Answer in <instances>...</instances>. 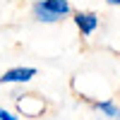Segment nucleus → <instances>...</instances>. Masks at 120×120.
<instances>
[{"label": "nucleus", "mask_w": 120, "mask_h": 120, "mask_svg": "<svg viewBox=\"0 0 120 120\" xmlns=\"http://www.w3.org/2000/svg\"><path fill=\"white\" fill-rule=\"evenodd\" d=\"M75 26L82 36H91L98 29V17L94 12H75Z\"/></svg>", "instance_id": "nucleus-3"}, {"label": "nucleus", "mask_w": 120, "mask_h": 120, "mask_svg": "<svg viewBox=\"0 0 120 120\" xmlns=\"http://www.w3.org/2000/svg\"><path fill=\"white\" fill-rule=\"evenodd\" d=\"M36 77L34 67H12L0 75V84H26Z\"/></svg>", "instance_id": "nucleus-1"}, {"label": "nucleus", "mask_w": 120, "mask_h": 120, "mask_svg": "<svg viewBox=\"0 0 120 120\" xmlns=\"http://www.w3.org/2000/svg\"><path fill=\"white\" fill-rule=\"evenodd\" d=\"M46 3H48V7H51L53 12H58L60 17H67L70 12H72V7H70L67 0H46Z\"/></svg>", "instance_id": "nucleus-6"}, {"label": "nucleus", "mask_w": 120, "mask_h": 120, "mask_svg": "<svg viewBox=\"0 0 120 120\" xmlns=\"http://www.w3.org/2000/svg\"><path fill=\"white\" fill-rule=\"evenodd\" d=\"M0 120H19V118H17L15 113H10L5 106H0Z\"/></svg>", "instance_id": "nucleus-7"}, {"label": "nucleus", "mask_w": 120, "mask_h": 120, "mask_svg": "<svg viewBox=\"0 0 120 120\" xmlns=\"http://www.w3.org/2000/svg\"><path fill=\"white\" fill-rule=\"evenodd\" d=\"M108 5H113V7H120V0H106Z\"/></svg>", "instance_id": "nucleus-8"}, {"label": "nucleus", "mask_w": 120, "mask_h": 120, "mask_svg": "<svg viewBox=\"0 0 120 120\" xmlns=\"http://www.w3.org/2000/svg\"><path fill=\"white\" fill-rule=\"evenodd\" d=\"M31 12H34V17L38 19V22H43V24H55V22L63 19L58 12H53V10L48 7L46 0H36V3L31 5Z\"/></svg>", "instance_id": "nucleus-4"}, {"label": "nucleus", "mask_w": 120, "mask_h": 120, "mask_svg": "<svg viewBox=\"0 0 120 120\" xmlns=\"http://www.w3.org/2000/svg\"><path fill=\"white\" fill-rule=\"evenodd\" d=\"M94 108L101 115L111 118V120H120V106L113 101V98H103V101H94Z\"/></svg>", "instance_id": "nucleus-5"}, {"label": "nucleus", "mask_w": 120, "mask_h": 120, "mask_svg": "<svg viewBox=\"0 0 120 120\" xmlns=\"http://www.w3.org/2000/svg\"><path fill=\"white\" fill-rule=\"evenodd\" d=\"M15 101H17V108H19V113H24L29 118H36V115H41L46 111V103L41 101L38 96H24L22 94H15Z\"/></svg>", "instance_id": "nucleus-2"}]
</instances>
